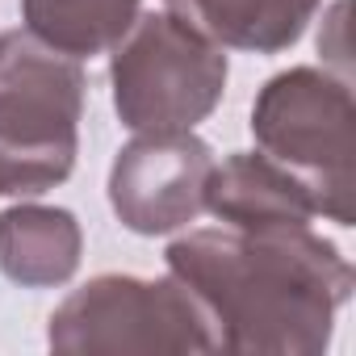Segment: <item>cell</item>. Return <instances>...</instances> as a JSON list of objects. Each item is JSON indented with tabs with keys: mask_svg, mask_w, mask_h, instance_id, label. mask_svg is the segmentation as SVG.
Wrapping results in <instances>:
<instances>
[{
	"mask_svg": "<svg viewBox=\"0 0 356 356\" xmlns=\"http://www.w3.org/2000/svg\"><path fill=\"white\" fill-rule=\"evenodd\" d=\"M163 260L206 310L218 352L318 356L356 285L352 264L314 227L189 231Z\"/></svg>",
	"mask_w": 356,
	"mask_h": 356,
	"instance_id": "1",
	"label": "cell"
},
{
	"mask_svg": "<svg viewBox=\"0 0 356 356\" xmlns=\"http://www.w3.org/2000/svg\"><path fill=\"white\" fill-rule=\"evenodd\" d=\"M84 88L80 59L30 30L0 34V197H38L72 176Z\"/></svg>",
	"mask_w": 356,
	"mask_h": 356,
	"instance_id": "2",
	"label": "cell"
},
{
	"mask_svg": "<svg viewBox=\"0 0 356 356\" xmlns=\"http://www.w3.org/2000/svg\"><path fill=\"white\" fill-rule=\"evenodd\" d=\"M352 126V88L323 67H289L273 76L252 105V134L260 155L285 168L310 193L314 210L339 227L356 222Z\"/></svg>",
	"mask_w": 356,
	"mask_h": 356,
	"instance_id": "3",
	"label": "cell"
},
{
	"mask_svg": "<svg viewBox=\"0 0 356 356\" xmlns=\"http://www.w3.org/2000/svg\"><path fill=\"white\" fill-rule=\"evenodd\" d=\"M222 47L193 34L172 13H147L113 47V109L134 134L197 130L227 92Z\"/></svg>",
	"mask_w": 356,
	"mask_h": 356,
	"instance_id": "4",
	"label": "cell"
},
{
	"mask_svg": "<svg viewBox=\"0 0 356 356\" xmlns=\"http://www.w3.org/2000/svg\"><path fill=\"white\" fill-rule=\"evenodd\" d=\"M47 343L55 352H218L206 310L172 273L92 277L51 314Z\"/></svg>",
	"mask_w": 356,
	"mask_h": 356,
	"instance_id": "5",
	"label": "cell"
},
{
	"mask_svg": "<svg viewBox=\"0 0 356 356\" xmlns=\"http://www.w3.org/2000/svg\"><path fill=\"white\" fill-rule=\"evenodd\" d=\"M210 172L214 151L193 130L138 134L109 168V206L134 235L181 231L206 210Z\"/></svg>",
	"mask_w": 356,
	"mask_h": 356,
	"instance_id": "6",
	"label": "cell"
},
{
	"mask_svg": "<svg viewBox=\"0 0 356 356\" xmlns=\"http://www.w3.org/2000/svg\"><path fill=\"white\" fill-rule=\"evenodd\" d=\"M206 210L222 227L268 231V227H314L318 210L310 193L260 151H235L214 163L206 185Z\"/></svg>",
	"mask_w": 356,
	"mask_h": 356,
	"instance_id": "7",
	"label": "cell"
},
{
	"mask_svg": "<svg viewBox=\"0 0 356 356\" xmlns=\"http://www.w3.org/2000/svg\"><path fill=\"white\" fill-rule=\"evenodd\" d=\"M176 22L222 51L281 55L318 13V0H163Z\"/></svg>",
	"mask_w": 356,
	"mask_h": 356,
	"instance_id": "8",
	"label": "cell"
},
{
	"mask_svg": "<svg viewBox=\"0 0 356 356\" xmlns=\"http://www.w3.org/2000/svg\"><path fill=\"white\" fill-rule=\"evenodd\" d=\"M84 231L59 206H9L0 214V273L22 289L67 285L80 268Z\"/></svg>",
	"mask_w": 356,
	"mask_h": 356,
	"instance_id": "9",
	"label": "cell"
},
{
	"mask_svg": "<svg viewBox=\"0 0 356 356\" xmlns=\"http://www.w3.org/2000/svg\"><path fill=\"white\" fill-rule=\"evenodd\" d=\"M143 0H22L26 30L67 59L109 55L138 22Z\"/></svg>",
	"mask_w": 356,
	"mask_h": 356,
	"instance_id": "10",
	"label": "cell"
}]
</instances>
